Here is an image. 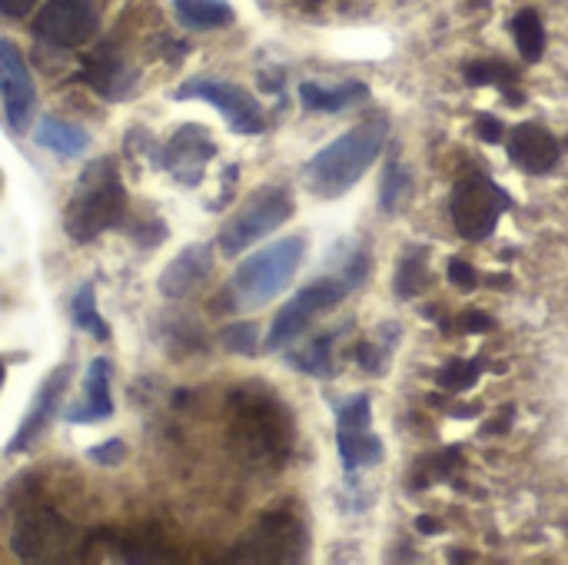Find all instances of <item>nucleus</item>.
I'll list each match as a JSON object with an SVG mask.
<instances>
[{"label":"nucleus","mask_w":568,"mask_h":565,"mask_svg":"<svg viewBox=\"0 0 568 565\" xmlns=\"http://www.w3.org/2000/svg\"><path fill=\"white\" fill-rule=\"evenodd\" d=\"M386 133H389L386 120H366L346 130L343 137H336L333 143H326L320 153H313L303 163L306 190L320 200H336L349 193L379 160Z\"/></svg>","instance_id":"obj_1"},{"label":"nucleus","mask_w":568,"mask_h":565,"mask_svg":"<svg viewBox=\"0 0 568 565\" xmlns=\"http://www.w3.org/2000/svg\"><path fill=\"white\" fill-rule=\"evenodd\" d=\"M126 220V190L113 157H97L77 176L70 203L63 210V230L77 243H93L100 233Z\"/></svg>","instance_id":"obj_2"},{"label":"nucleus","mask_w":568,"mask_h":565,"mask_svg":"<svg viewBox=\"0 0 568 565\" xmlns=\"http://www.w3.org/2000/svg\"><path fill=\"white\" fill-rule=\"evenodd\" d=\"M303 256H306L303 236H283V240L250 253L230 280V293H233L236 306L253 310V306L276 300L293 283V276L300 273Z\"/></svg>","instance_id":"obj_3"},{"label":"nucleus","mask_w":568,"mask_h":565,"mask_svg":"<svg viewBox=\"0 0 568 565\" xmlns=\"http://www.w3.org/2000/svg\"><path fill=\"white\" fill-rule=\"evenodd\" d=\"M293 216V193L286 186H260L220 230V253L240 256Z\"/></svg>","instance_id":"obj_4"},{"label":"nucleus","mask_w":568,"mask_h":565,"mask_svg":"<svg viewBox=\"0 0 568 565\" xmlns=\"http://www.w3.org/2000/svg\"><path fill=\"white\" fill-rule=\"evenodd\" d=\"M513 206L509 193L486 173H463L453 186V223L463 240H486L496 233L499 216Z\"/></svg>","instance_id":"obj_5"},{"label":"nucleus","mask_w":568,"mask_h":565,"mask_svg":"<svg viewBox=\"0 0 568 565\" xmlns=\"http://www.w3.org/2000/svg\"><path fill=\"white\" fill-rule=\"evenodd\" d=\"M349 293V283L343 276H329V280H313L306 283L273 320L270 336L263 343V350L276 353L283 346H290L316 316H323L326 310H333L336 303H343V296Z\"/></svg>","instance_id":"obj_6"},{"label":"nucleus","mask_w":568,"mask_h":565,"mask_svg":"<svg viewBox=\"0 0 568 565\" xmlns=\"http://www.w3.org/2000/svg\"><path fill=\"white\" fill-rule=\"evenodd\" d=\"M173 97L176 100H206V103H213L226 117V123H230L233 133L256 137V133L266 130V113H263L260 100L250 90L236 87V83L210 80V77H193V80L180 83L173 90Z\"/></svg>","instance_id":"obj_7"},{"label":"nucleus","mask_w":568,"mask_h":565,"mask_svg":"<svg viewBox=\"0 0 568 565\" xmlns=\"http://www.w3.org/2000/svg\"><path fill=\"white\" fill-rule=\"evenodd\" d=\"M10 549L27 563H60L77 549V529L53 509H33L17 519Z\"/></svg>","instance_id":"obj_8"},{"label":"nucleus","mask_w":568,"mask_h":565,"mask_svg":"<svg viewBox=\"0 0 568 565\" xmlns=\"http://www.w3.org/2000/svg\"><path fill=\"white\" fill-rule=\"evenodd\" d=\"M100 27L93 0H47L33 20V33L60 50H77L93 40Z\"/></svg>","instance_id":"obj_9"},{"label":"nucleus","mask_w":568,"mask_h":565,"mask_svg":"<svg viewBox=\"0 0 568 565\" xmlns=\"http://www.w3.org/2000/svg\"><path fill=\"white\" fill-rule=\"evenodd\" d=\"M0 100L13 130H27L37 110V87L20 47L0 37Z\"/></svg>","instance_id":"obj_10"},{"label":"nucleus","mask_w":568,"mask_h":565,"mask_svg":"<svg viewBox=\"0 0 568 565\" xmlns=\"http://www.w3.org/2000/svg\"><path fill=\"white\" fill-rule=\"evenodd\" d=\"M216 157V143L200 123H183L160 150V167L170 170L180 183L196 186L203 180L206 163Z\"/></svg>","instance_id":"obj_11"},{"label":"nucleus","mask_w":568,"mask_h":565,"mask_svg":"<svg viewBox=\"0 0 568 565\" xmlns=\"http://www.w3.org/2000/svg\"><path fill=\"white\" fill-rule=\"evenodd\" d=\"M70 376H73V366H57V370L43 380L37 400H33L30 410L23 413V423H20V430L13 433V440H10V446H7L10 456L30 450V446L50 430L53 416L60 413V403H63V393H67V386H70Z\"/></svg>","instance_id":"obj_12"},{"label":"nucleus","mask_w":568,"mask_h":565,"mask_svg":"<svg viewBox=\"0 0 568 565\" xmlns=\"http://www.w3.org/2000/svg\"><path fill=\"white\" fill-rule=\"evenodd\" d=\"M80 77L106 100H123L130 93V87L136 83L133 67L126 63V57L120 53V47L113 40H103L93 53L83 57Z\"/></svg>","instance_id":"obj_13"},{"label":"nucleus","mask_w":568,"mask_h":565,"mask_svg":"<svg viewBox=\"0 0 568 565\" xmlns=\"http://www.w3.org/2000/svg\"><path fill=\"white\" fill-rule=\"evenodd\" d=\"M210 273H213V246L210 243H190L166 263L156 286L166 300H186L190 293H196L210 280Z\"/></svg>","instance_id":"obj_14"},{"label":"nucleus","mask_w":568,"mask_h":565,"mask_svg":"<svg viewBox=\"0 0 568 565\" xmlns=\"http://www.w3.org/2000/svg\"><path fill=\"white\" fill-rule=\"evenodd\" d=\"M559 157H562V147L542 123H536V120L516 123V130L509 137V160L519 170L539 176V173H549L559 163Z\"/></svg>","instance_id":"obj_15"},{"label":"nucleus","mask_w":568,"mask_h":565,"mask_svg":"<svg viewBox=\"0 0 568 565\" xmlns=\"http://www.w3.org/2000/svg\"><path fill=\"white\" fill-rule=\"evenodd\" d=\"M110 373H113L110 360L97 356V360L90 363V370H87V376H83V396H80V400L63 413V420H67V423H80V426H87V423H103V420H110V416H113Z\"/></svg>","instance_id":"obj_16"},{"label":"nucleus","mask_w":568,"mask_h":565,"mask_svg":"<svg viewBox=\"0 0 568 565\" xmlns=\"http://www.w3.org/2000/svg\"><path fill=\"white\" fill-rule=\"evenodd\" d=\"M33 140H37V147L73 160L90 147V130H83L80 123L60 120V117H43L33 130Z\"/></svg>","instance_id":"obj_17"},{"label":"nucleus","mask_w":568,"mask_h":565,"mask_svg":"<svg viewBox=\"0 0 568 565\" xmlns=\"http://www.w3.org/2000/svg\"><path fill=\"white\" fill-rule=\"evenodd\" d=\"M369 97V87L366 83H339V87H323V83H300V100L306 110H323V113H339V110H349L356 103H363Z\"/></svg>","instance_id":"obj_18"},{"label":"nucleus","mask_w":568,"mask_h":565,"mask_svg":"<svg viewBox=\"0 0 568 565\" xmlns=\"http://www.w3.org/2000/svg\"><path fill=\"white\" fill-rule=\"evenodd\" d=\"M336 446L346 470H369L379 466L386 456L383 440L373 430H336Z\"/></svg>","instance_id":"obj_19"},{"label":"nucleus","mask_w":568,"mask_h":565,"mask_svg":"<svg viewBox=\"0 0 568 565\" xmlns=\"http://www.w3.org/2000/svg\"><path fill=\"white\" fill-rule=\"evenodd\" d=\"M173 13L190 30H223L236 20L226 0H173Z\"/></svg>","instance_id":"obj_20"},{"label":"nucleus","mask_w":568,"mask_h":565,"mask_svg":"<svg viewBox=\"0 0 568 565\" xmlns=\"http://www.w3.org/2000/svg\"><path fill=\"white\" fill-rule=\"evenodd\" d=\"M333 343H336V333L313 336L310 343H303L300 350L290 353V366L306 376H326L333 370Z\"/></svg>","instance_id":"obj_21"},{"label":"nucleus","mask_w":568,"mask_h":565,"mask_svg":"<svg viewBox=\"0 0 568 565\" xmlns=\"http://www.w3.org/2000/svg\"><path fill=\"white\" fill-rule=\"evenodd\" d=\"M513 37H516V47H519L526 63L542 60V53H546V27H542V17L536 10H519L516 13Z\"/></svg>","instance_id":"obj_22"},{"label":"nucleus","mask_w":568,"mask_h":565,"mask_svg":"<svg viewBox=\"0 0 568 565\" xmlns=\"http://www.w3.org/2000/svg\"><path fill=\"white\" fill-rule=\"evenodd\" d=\"M409 193H413V176H409V170L399 163V160H389L386 167H383V180H379V210L383 213H399V206L409 200Z\"/></svg>","instance_id":"obj_23"},{"label":"nucleus","mask_w":568,"mask_h":565,"mask_svg":"<svg viewBox=\"0 0 568 565\" xmlns=\"http://www.w3.org/2000/svg\"><path fill=\"white\" fill-rule=\"evenodd\" d=\"M429 286V260L426 250H406L396 270V296L413 300Z\"/></svg>","instance_id":"obj_24"},{"label":"nucleus","mask_w":568,"mask_h":565,"mask_svg":"<svg viewBox=\"0 0 568 565\" xmlns=\"http://www.w3.org/2000/svg\"><path fill=\"white\" fill-rule=\"evenodd\" d=\"M70 320H73L77 330L90 333L93 340H106V336H110V326H106L103 316L97 313V290H93V283H83V286L77 290V296H73V303H70Z\"/></svg>","instance_id":"obj_25"},{"label":"nucleus","mask_w":568,"mask_h":565,"mask_svg":"<svg viewBox=\"0 0 568 565\" xmlns=\"http://www.w3.org/2000/svg\"><path fill=\"white\" fill-rule=\"evenodd\" d=\"M483 376V363H473V360H453L446 363L439 373H436V383L446 390V393H463V390H473Z\"/></svg>","instance_id":"obj_26"},{"label":"nucleus","mask_w":568,"mask_h":565,"mask_svg":"<svg viewBox=\"0 0 568 565\" xmlns=\"http://www.w3.org/2000/svg\"><path fill=\"white\" fill-rule=\"evenodd\" d=\"M466 80H469L473 87H503V90H506V100H509L513 107L523 103V97H519L516 90H509L513 70H509L506 63H473V67L466 70Z\"/></svg>","instance_id":"obj_27"},{"label":"nucleus","mask_w":568,"mask_h":565,"mask_svg":"<svg viewBox=\"0 0 568 565\" xmlns=\"http://www.w3.org/2000/svg\"><path fill=\"white\" fill-rule=\"evenodd\" d=\"M260 330H256V323H233V326H226L223 333H220V340H223V346L230 350V353H240V356H253L256 350H260Z\"/></svg>","instance_id":"obj_28"},{"label":"nucleus","mask_w":568,"mask_h":565,"mask_svg":"<svg viewBox=\"0 0 568 565\" xmlns=\"http://www.w3.org/2000/svg\"><path fill=\"white\" fill-rule=\"evenodd\" d=\"M336 430H373V406H369V396H353V400L339 410Z\"/></svg>","instance_id":"obj_29"},{"label":"nucleus","mask_w":568,"mask_h":565,"mask_svg":"<svg viewBox=\"0 0 568 565\" xmlns=\"http://www.w3.org/2000/svg\"><path fill=\"white\" fill-rule=\"evenodd\" d=\"M87 456L93 463H100V466H120L126 460V443L123 440H106L103 446H93Z\"/></svg>","instance_id":"obj_30"},{"label":"nucleus","mask_w":568,"mask_h":565,"mask_svg":"<svg viewBox=\"0 0 568 565\" xmlns=\"http://www.w3.org/2000/svg\"><path fill=\"white\" fill-rule=\"evenodd\" d=\"M449 280H453L463 293H473V290H476V283H479V273L473 270V263H466V260L453 256V260H449Z\"/></svg>","instance_id":"obj_31"},{"label":"nucleus","mask_w":568,"mask_h":565,"mask_svg":"<svg viewBox=\"0 0 568 565\" xmlns=\"http://www.w3.org/2000/svg\"><path fill=\"white\" fill-rule=\"evenodd\" d=\"M356 360H359V366H363L366 373H373V376L386 370V353L376 350L373 343H359V346H356Z\"/></svg>","instance_id":"obj_32"},{"label":"nucleus","mask_w":568,"mask_h":565,"mask_svg":"<svg viewBox=\"0 0 568 565\" xmlns=\"http://www.w3.org/2000/svg\"><path fill=\"white\" fill-rule=\"evenodd\" d=\"M476 130H479V137L486 140V143H499L503 140V123L496 120V117H479V123H476Z\"/></svg>","instance_id":"obj_33"},{"label":"nucleus","mask_w":568,"mask_h":565,"mask_svg":"<svg viewBox=\"0 0 568 565\" xmlns=\"http://www.w3.org/2000/svg\"><path fill=\"white\" fill-rule=\"evenodd\" d=\"M33 3H37V0H0V13L20 20V17H27V13L33 10Z\"/></svg>","instance_id":"obj_34"},{"label":"nucleus","mask_w":568,"mask_h":565,"mask_svg":"<svg viewBox=\"0 0 568 565\" xmlns=\"http://www.w3.org/2000/svg\"><path fill=\"white\" fill-rule=\"evenodd\" d=\"M416 529H419L423 536H439V533H443V523L433 519V516H419V519H416Z\"/></svg>","instance_id":"obj_35"},{"label":"nucleus","mask_w":568,"mask_h":565,"mask_svg":"<svg viewBox=\"0 0 568 565\" xmlns=\"http://www.w3.org/2000/svg\"><path fill=\"white\" fill-rule=\"evenodd\" d=\"M463 323H466V330H489V326H493L486 316H476V313H473V316H466Z\"/></svg>","instance_id":"obj_36"},{"label":"nucleus","mask_w":568,"mask_h":565,"mask_svg":"<svg viewBox=\"0 0 568 565\" xmlns=\"http://www.w3.org/2000/svg\"><path fill=\"white\" fill-rule=\"evenodd\" d=\"M0 386H3V363H0Z\"/></svg>","instance_id":"obj_37"},{"label":"nucleus","mask_w":568,"mask_h":565,"mask_svg":"<svg viewBox=\"0 0 568 565\" xmlns=\"http://www.w3.org/2000/svg\"><path fill=\"white\" fill-rule=\"evenodd\" d=\"M0 190H3V170H0Z\"/></svg>","instance_id":"obj_38"}]
</instances>
